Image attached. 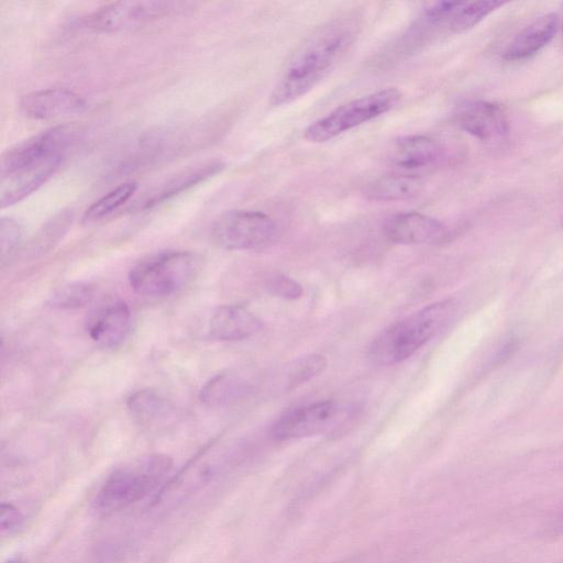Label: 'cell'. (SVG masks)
<instances>
[{"mask_svg":"<svg viewBox=\"0 0 563 563\" xmlns=\"http://www.w3.org/2000/svg\"><path fill=\"white\" fill-rule=\"evenodd\" d=\"M23 516L20 510L10 503L1 504L0 528L1 532H11L20 527Z\"/></svg>","mask_w":563,"mask_h":563,"instance_id":"cell-28","label":"cell"},{"mask_svg":"<svg viewBox=\"0 0 563 563\" xmlns=\"http://www.w3.org/2000/svg\"><path fill=\"white\" fill-rule=\"evenodd\" d=\"M327 358L320 354L301 357L288 373V389H294L321 374L327 367Z\"/></svg>","mask_w":563,"mask_h":563,"instance_id":"cell-25","label":"cell"},{"mask_svg":"<svg viewBox=\"0 0 563 563\" xmlns=\"http://www.w3.org/2000/svg\"><path fill=\"white\" fill-rule=\"evenodd\" d=\"M271 294L283 299L295 300L301 297L303 290L300 284L287 276H275L267 283Z\"/></svg>","mask_w":563,"mask_h":563,"instance_id":"cell-27","label":"cell"},{"mask_svg":"<svg viewBox=\"0 0 563 563\" xmlns=\"http://www.w3.org/2000/svg\"><path fill=\"white\" fill-rule=\"evenodd\" d=\"M198 267L199 258L191 252H162L136 264L129 274V282L142 296H168L187 285Z\"/></svg>","mask_w":563,"mask_h":563,"instance_id":"cell-5","label":"cell"},{"mask_svg":"<svg viewBox=\"0 0 563 563\" xmlns=\"http://www.w3.org/2000/svg\"><path fill=\"white\" fill-rule=\"evenodd\" d=\"M247 393L246 384L232 374H218L205 384L199 393L201 402L209 407L229 405Z\"/></svg>","mask_w":563,"mask_h":563,"instance_id":"cell-19","label":"cell"},{"mask_svg":"<svg viewBox=\"0 0 563 563\" xmlns=\"http://www.w3.org/2000/svg\"><path fill=\"white\" fill-rule=\"evenodd\" d=\"M21 227L12 218L3 217L0 221V258L1 263L12 257L21 242Z\"/></svg>","mask_w":563,"mask_h":563,"instance_id":"cell-26","label":"cell"},{"mask_svg":"<svg viewBox=\"0 0 563 563\" xmlns=\"http://www.w3.org/2000/svg\"><path fill=\"white\" fill-rule=\"evenodd\" d=\"M95 296L90 284L75 283L60 287L52 297V306L59 309H78L89 303Z\"/></svg>","mask_w":563,"mask_h":563,"instance_id":"cell-24","label":"cell"},{"mask_svg":"<svg viewBox=\"0 0 563 563\" xmlns=\"http://www.w3.org/2000/svg\"><path fill=\"white\" fill-rule=\"evenodd\" d=\"M338 408L323 400L289 409L272 424L269 434L277 441L300 439L327 431L336 423Z\"/></svg>","mask_w":563,"mask_h":563,"instance_id":"cell-8","label":"cell"},{"mask_svg":"<svg viewBox=\"0 0 563 563\" xmlns=\"http://www.w3.org/2000/svg\"><path fill=\"white\" fill-rule=\"evenodd\" d=\"M4 563H25V561L21 556H14Z\"/></svg>","mask_w":563,"mask_h":563,"instance_id":"cell-29","label":"cell"},{"mask_svg":"<svg viewBox=\"0 0 563 563\" xmlns=\"http://www.w3.org/2000/svg\"><path fill=\"white\" fill-rule=\"evenodd\" d=\"M170 1H118L103 5L84 19L95 32L114 33L134 30L183 9Z\"/></svg>","mask_w":563,"mask_h":563,"instance_id":"cell-7","label":"cell"},{"mask_svg":"<svg viewBox=\"0 0 563 563\" xmlns=\"http://www.w3.org/2000/svg\"><path fill=\"white\" fill-rule=\"evenodd\" d=\"M358 27V18L346 15L332 20L305 38L285 63L271 92L269 104H288L313 88L349 51Z\"/></svg>","mask_w":563,"mask_h":563,"instance_id":"cell-1","label":"cell"},{"mask_svg":"<svg viewBox=\"0 0 563 563\" xmlns=\"http://www.w3.org/2000/svg\"><path fill=\"white\" fill-rule=\"evenodd\" d=\"M135 181L123 183L91 203L84 213L86 222L101 220L121 208L135 194Z\"/></svg>","mask_w":563,"mask_h":563,"instance_id":"cell-22","label":"cell"},{"mask_svg":"<svg viewBox=\"0 0 563 563\" xmlns=\"http://www.w3.org/2000/svg\"><path fill=\"white\" fill-rule=\"evenodd\" d=\"M344 563H372V562H369V561H367V560H365V559H364V560L355 559V560H353V561L349 560V561H346V562H344Z\"/></svg>","mask_w":563,"mask_h":563,"instance_id":"cell-30","label":"cell"},{"mask_svg":"<svg viewBox=\"0 0 563 563\" xmlns=\"http://www.w3.org/2000/svg\"><path fill=\"white\" fill-rule=\"evenodd\" d=\"M421 189L419 177L394 172L368 183L364 194L372 200L397 201L416 197Z\"/></svg>","mask_w":563,"mask_h":563,"instance_id":"cell-18","label":"cell"},{"mask_svg":"<svg viewBox=\"0 0 563 563\" xmlns=\"http://www.w3.org/2000/svg\"><path fill=\"white\" fill-rule=\"evenodd\" d=\"M224 167L225 164L219 159L208 161L187 167L186 169L176 173V175L169 177L161 185L145 192L134 202L133 206L130 207V210L135 212L151 210L209 179L210 177H213Z\"/></svg>","mask_w":563,"mask_h":563,"instance_id":"cell-11","label":"cell"},{"mask_svg":"<svg viewBox=\"0 0 563 563\" xmlns=\"http://www.w3.org/2000/svg\"><path fill=\"white\" fill-rule=\"evenodd\" d=\"M441 157L437 142L426 135H409L396 142L390 163L396 173L418 177L433 168Z\"/></svg>","mask_w":563,"mask_h":563,"instance_id":"cell-14","label":"cell"},{"mask_svg":"<svg viewBox=\"0 0 563 563\" xmlns=\"http://www.w3.org/2000/svg\"><path fill=\"white\" fill-rule=\"evenodd\" d=\"M401 98L402 92L391 87L358 97L310 123L303 131V137L311 143L328 142L387 113Z\"/></svg>","mask_w":563,"mask_h":563,"instance_id":"cell-4","label":"cell"},{"mask_svg":"<svg viewBox=\"0 0 563 563\" xmlns=\"http://www.w3.org/2000/svg\"><path fill=\"white\" fill-rule=\"evenodd\" d=\"M454 121L464 132L483 142L499 141L509 131L504 109L495 102L485 100L461 104L454 114Z\"/></svg>","mask_w":563,"mask_h":563,"instance_id":"cell-10","label":"cell"},{"mask_svg":"<svg viewBox=\"0 0 563 563\" xmlns=\"http://www.w3.org/2000/svg\"><path fill=\"white\" fill-rule=\"evenodd\" d=\"M263 328L262 320L243 306L228 305L214 311L208 332L219 341H238L251 338Z\"/></svg>","mask_w":563,"mask_h":563,"instance_id":"cell-16","label":"cell"},{"mask_svg":"<svg viewBox=\"0 0 563 563\" xmlns=\"http://www.w3.org/2000/svg\"><path fill=\"white\" fill-rule=\"evenodd\" d=\"M558 25L555 13L538 16L507 44L503 57L506 60H522L533 56L553 38Z\"/></svg>","mask_w":563,"mask_h":563,"instance_id":"cell-17","label":"cell"},{"mask_svg":"<svg viewBox=\"0 0 563 563\" xmlns=\"http://www.w3.org/2000/svg\"><path fill=\"white\" fill-rule=\"evenodd\" d=\"M503 4L504 2L494 0L459 1L446 22V27L453 33L465 32Z\"/></svg>","mask_w":563,"mask_h":563,"instance_id":"cell-20","label":"cell"},{"mask_svg":"<svg viewBox=\"0 0 563 563\" xmlns=\"http://www.w3.org/2000/svg\"><path fill=\"white\" fill-rule=\"evenodd\" d=\"M131 415L142 423L156 422L165 418L170 408L165 398L152 389L133 393L126 400Z\"/></svg>","mask_w":563,"mask_h":563,"instance_id":"cell-21","label":"cell"},{"mask_svg":"<svg viewBox=\"0 0 563 563\" xmlns=\"http://www.w3.org/2000/svg\"><path fill=\"white\" fill-rule=\"evenodd\" d=\"M455 303H431L382 331L368 346L369 361L378 366L400 363L431 340L452 319Z\"/></svg>","mask_w":563,"mask_h":563,"instance_id":"cell-2","label":"cell"},{"mask_svg":"<svg viewBox=\"0 0 563 563\" xmlns=\"http://www.w3.org/2000/svg\"><path fill=\"white\" fill-rule=\"evenodd\" d=\"M170 467L172 460L167 455L152 454L115 471L98 492L95 507L101 511L117 510L144 498L158 486Z\"/></svg>","mask_w":563,"mask_h":563,"instance_id":"cell-3","label":"cell"},{"mask_svg":"<svg viewBox=\"0 0 563 563\" xmlns=\"http://www.w3.org/2000/svg\"><path fill=\"white\" fill-rule=\"evenodd\" d=\"M86 100L67 88H46L29 92L20 99V109L34 120H52L82 112Z\"/></svg>","mask_w":563,"mask_h":563,"instance_id":"cell-13","label":"cell"},{"mask_svg":"<svg viewBox=\"0 0 563 563\" xmlns=\"http://www.w3.org/2000/svg\"><path fill=\"white\" fill-rule=\"evenodd\" d=\"M63 158L1 167L0 205L11 207L43 186L59 168Z\"/></svg>","mask_w":563,"mask_h":563,"instance_id":"cell-9","label":"cell"},{"mask_svg":"<svg viewBox=\"0 0 563 563\" xmlns=\"http://www.w3.org/2000/svg\"><path fill=\"white\" fill-rule=\"evenodd\" d=\"M70 223L71 214L68 211L58 213L33 238L29 251L36 255L52 249L66 233Z\"/></svg>","mask_w":563,"mask_h":563,"instance_id":"cell-23","label":"cell"},{"mask_svg":"<svg viewBox=\"0 0 563 563\" xmlns=\"http://www.w3.org/2000/svg\"><path fill=\"white\" fill-rule=\"evenodd\" d=\"M130 325L129 306L123 301H115L101 308L89 319L87 332L97 345L111 349L123 342Z\"/></svg>","mask_w":563,"mask_h":563,"instance_id":"cell-15","label":"cell"},{"mask_svg":"<svg viewBox=\"0 0 563 563\" xmlns=\"http://www.w3.org/2000/svg\"><path fill=\"white\" fill-rule=\"evenodd\" d=\"M386 239L396 244H432L448 235L445 225L438 219L416 212H401L388 218L383 228Z\"/></svg>","mask_w":563,"mask_h":563,"instance_id":"cell-12","label":"cell"},{"mask_svg":"<svg viewBox=\"0 0 563 563\" xmlns=\"http://www.w3.org/2000/svg\"><path fill=\"white\" fill-rule=\"evenodd\" d=\"M210 233L213 243L221 249L260 250L275 241L277 224L261 211L230 210L214 220Z\"/></svg>","mask_w":563,"mask_h":563,"instance_id":"cell-6","label":"cell"}]
</instances>
